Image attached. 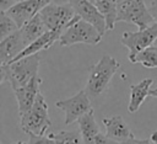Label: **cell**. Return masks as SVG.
Here are the masks:
<instances>
[{
	"instance_id": "8fae6325",
	"label": "cell",
	"mask_w": 157,
	"mask_h": 144,
	"mask_svg": "<svg viewBox=\"0 0 157 144\" xmlns=\"http://www.w3.org/2000/svg\"><path fill=\"white\" fill-rule=\"evenodd\" d=\"M40 85H42V78L39 75H37L28 84H26L25 86L13 91L16 101H17L20 116L25 114L26 112H28L32 108L38 94L40 92V90H39Z\"/></svg>"
},
{
	"instance_id": "d6986e66",
	"label": "cell",
	"mask_w": 157,
	"mask_h": 144,
	"mask_svg": "<svg viewBox=\"0 0 157 144\" xmlns=\"http://www.w3.org/2000/svg\"><path fill=\"white\" fill-rule=\"evenodd\" d=\"M55 144H83L80 130H60L49 134Z\"/></svg>"
},
{
	"instance_id": "1f68e13d",
	"label": "cell",
	"mask_w": 157,
	"mask_h": 144,
	"mask_svg": "<svg viewBox=\"0 0 157 144\" xmlns=\"http://www.w3.org/2000/svg\"><path fill=\"white\" fill-rule=\"evenodd\" d=\"M15 2H20V1H25V0H13Z\"/></svg>"
},
{
	"instance_id": "7402d4cb",
	"label": "cell",
	"mask_w": 157,
	"mask_h": 144,
	"mask_svg": "<svg viewBox=\"0 0 157 144\" xmlns=\"http://www.w3.org/2000/svg\"><path fill=\"white\" fill-rule=\"evenodd\" d=\"M29 140L27 144H55L54 139L48 134L45 135H34V134H29Z\"/></svg>"
},
{
	"instance_id": "5bb4252c",
	"label": "cell",
	"mask_w": 157,
	"mask_h": 144,
	"mask_svg": "<svg viewBox=\"0 0 157 144\" xmlns=\"http://www.w3.org/2000/svg\"><path fill=\"white\" fill-rule=\"evenodd\" d=\"M152 84H153V80L151 78H146V79H142L137 84L130 85V101L128 105V111L130 113L139 111L140 106L144 103L146 97L150 95Z\"/></svg>"
},
{
	"instance_id": "e0dca14e",
	"label": "cell",
	"mask_w": 157,
	"mask_h": 144,
	"mask_svg": "<svg viewBox=\"0 0 157 144\" xmlns=\"http://www.w3.org/2000/svg\"><path fill=\"white\" fill-rule=\"evenodd\" d=\"M47 31L48 30L45 25L43 23L39 14H37L29 22H27L23 27L20 28V32H21V36H22V39L26 47L29 46L36 39H38L40 36H43Z\"/></svg>"
},
{
	"instance_id": "30bf717a",
	"label": "cell",
	"mask_w": 157,
	"mask_h": 144,
	"mask_svg": "<svg viewBox=\"0 0 157 144\" xmlns=\"http://www.w3.org/2000/svg\"><path fill=\"white\" fill-rule=\"evenodd\" d=\"M45 6L43 0H25L16 2L11 6L6 12L15 21L18 28L23 27L27 22H29L39 11Z\"/></svg>"
},
{
	"instance_id": "3957f363",
	"label": "cell",
	"mask_w": 157,
	"mask_h": 144,
	"mask_svg": "<svg viewBox=\"0 0 157 144\" xmlns=\"http://www.w3.org/2000/svg\"><path fill=\"white\" fill-rule=\"evenodd\" d=\"M39 16L48 31L56 32L60 36L67 27H70L75 21L80 18L70 4H48L39 11Z\"/></svg>"
},
{
	"instance_id": "f546056e",
	"label": "cell",
	"mask_w": 157,
	"mask_h": 144,
	"mask_svg": "<svg viewBox=\"0 0 157 144\" xmlns=\"http://www.w3.org/2000/svg\"><path fill=\"white\" fill-rule=\"evenodd\" d=\"M150 139H151V140H152L155 144H157V130H156V132H155V133L151 135V138H150Z\"/></svg>"
},
{
	"instance_id": "603a6c76",
	"label": "cell",
	"mask_w": 157,
	"mask_h": 144,
	"mask_svg": "<svg viewBox=\"0 0 157 144\" xmlns=\"http://www.w3.org/2000/svg\"><path fill=\"white\" fill-rule=\"evenodd\" d=\"M94 144H120L115 140H113L112 138H109L107 134H103V133H98L96 139H94Z\"/></svg>"
},
{
	"instance_id": "8992f818",
	"label": "cell",
	"mask_w": 157,
	"mask_h": 144,
	"mask_svg": "<svg viewBox=\"0 0 157 144\" xmlns=\"http://www.w3.org/2000/svg\"><path fill=\"white\" fill-rule=\"evenodd\" d=\"M120 21L134 23L139 30H145L156 23L144 0H124L118 2L117 22Z\"/></svg>"
},
{
	"instance_id": "f1b7e54d",
	"label": "cell",
	"mask_w": 157,
	"mask_h": 144,
	"mask_svg": "<svg viewBox=\"0 0 157 144\" xmlns=\"http://www.w3.org/2000/svg\"><path fill=\"white\" fill-rule=\"evenodd\" d=\"M148 96L157 97V87H156V89H151V90H150V95H148Z\"/></svg>"
},
{
	"instance_id": "4316f807",
	"label": "cell",
	"mask_w": 157,
	"mask_h": 144,
	"mask_svg": "<svg viewBox=\"0 0 157 144\" xmlns=\"http://www.w3.org/2000/svg\"><path fill=\"white\" fill-rule=\"evenodd\" d=\"M7 80V74H6V64L0 63V84Z\"/></svg>"
},
{
	"instance_id": "9a60e30c",
	"label": "cell",
	"mask_w": 157,
	"mask_h": 144,
	"mask_svg": "<svg viewBox=\"0 0 157 144\" xmlns=\"http://www.w3.org/2000/svg\"><path fill=\"white\" fill-rule=\"evenodd\" d=\"M60 38V34L56 33V32H53V31H47L43 36H40L38 39H36L34 42H32L29 46H27L11 63L21 59V58H25V57H29V55H33V54H37L38 52L40 50H44V49H48L50 48L56 41H59Z\"/></svg>"
},
{
	"instance_id": "7a4b0ae2",
	"label": "cell",
	"mask_w": 157,
	"mask_h": 144,
	"mask_svg": "<svg viewBox=\"0 0 157 144\" xmlns=\"http://www.w3.org/2000/svg\"><path fill=\"white\" fill-rule=\"evenodd\" d=\"M50 126L52 121L49 118V107L43 94L39 92L32 108L20 116V127L28 135H45Z\"/></svg>"
},
{
	"instance_id": "83f0119b",
	"label": "cell",
	"mask_w": 157,
	"mask_h": 144,
	"mask_svg": "<svg viewBox=\"0 0 157 144\" xmlns=\"http://www.w3.org/2000/svg\"><path fill=\"white\" fill-rule=\"evenodd\" d=\"M45 5L48 4H56V5H66L70 2V0H43Z\"/></svg>"
},
{
	"instance_id": "ac0fdd59",
	"label": "cell",
	"mask_w": 157,
	"mask_h": 144,
	"mask_svg": "<svg viewBox=\"0 0 157 144\" xmlns=\"http://www.w3.org/2000/svg\"><path fill=\"white\" fill-rule=\"evenodd\" d=\"M94 5L105 20L107 31H112L117 23L118 2L115 0H94Z\"/></svg>"
},
{
	"instance_id": "836d02e7",
	"label": "cell",
	"mask_w": 157,
	"mask_h": 144,
	"mask_svg": "<svg viewBox=\"0 0 157 144\" xmlns=\"http://www.w3.org/2000/svg\"><path fill=\"white\" fill-rule=\"evenodd\" d=\"M88 1H91V2H93V4H94V0H88Z\"/></svg>"
},
{
	"instance_id": "484cf974",
	"label": "cell",
	"mask_w": 157,
	"mask_h": 144,
	"mask_svg": "<svg viewBox=\"0 0 157 144\" xmlns=\"http://www.w3.org/2000/svg\"><path fill=\"white\" fill-rule=\"evenodd\" d=\"M148 10H150L151 15L153 16L155 21L157 22V0H153V1H151L150 6H148Z\"/></svg>"
},
{
	"instance_id": "cb8c5ba5",
	"label": "cell",
	"mask_w": 157,
	"mask_h": 144,
	"mask_svg": "<svg viewBox=\"0 0 157 144\" xmlns=\"http://www.w3.org/2000/svg\"><path fill=\"white\" fill-rule=\"evenodd\" d=\"M120 144H155V143L151 139H136L135 137H132V138H130V139H128Z\"/></svg>"
},
{
	"instance_id": "4fadbf2b",
	"label": "cell",
	"mask_w": 157,
	"mask_h": 144,
	"mask_svg": "<svg viewBox=\"0 0 157 144\" xmlns=\"http://www.w3.org/2000/svg\"><path fill=\"white\" fill-rule=\"evenodd\" d=\"M26 48L20 30L0 42V63L10 64Z\"/></svg>"
},
{
	"instance_id": "ffe728a7",
	"label": "cell",
	"mask_w": 157,
	"mask_h": 144,
	"mask_svg": "<svg viewBox=\"0 0 157 144\" xmlns=\"http://www.w3.org/2000/svg\"><path fill=\"white\" fill-rule=\"evenodd\" d=\"M140 63L142 64L145 68H157V47L156 46H151L144 50H141L136 58L134 64Z\"/></svg>"
},
{
	"instance_id": "4dcf8cb0",
	"label": "cell",
	"mask_w": 157,
	"mask_h": 144,
	"mask_svg": "<svg viewBox=\"0 0 157 144\" xmlns=\"http://www.w3.org/2000/svg\"><path fill=\"white\" fill-rule=\"evenodd\" d=\"M12 144H27L26 142H22V140H18V142H15V143H12Z\"/></svg>"
},
{
	"instance_id": "52a82bcc",
	"label": "cell",
	"mask_w": 157,
	"mask_h": 144,
	"mask_svg": "<svg viewBox=\"0 0 157 144\" xmlns=\"http://www.w3.org/2000/svg\"><path fill=\"white\" fill-rule=\"evenodd\" d=\"M156 41H157V22L145 30H139L136 32L126 31L123 33L120 39L121 44L129 49L128 58L131 63L135 62L136 55L141 50L151 47Z\"/></svg>"
},
{
	"instance_id": "9c48e42d",
	"label": "cell",
	"mask_w": 157,
	"mask_h": 144,
	"mask_svg": "<svg viewBox=\"0 0 157 144\" xmlns=\"http://www.w3.org/2000/svg\"><path fill=\"white\" fill-rule=\"evenodd\" d=\"M69 4L81 20L91 23L93 27L98 30V32L102 36H104V33L107 32L105 20L93 2L88 0H70Z\"/></svg>"
},
{
	"instance_id": "2e32d148",
	"label": "cell",
	"mask_w": 157,
	"mask_h": 144,
	"mask_svg": "<svg viewBox=\"0 0 157 144\" xmlns=\"http://www.w3.org/2000/svg\"><path fill=\"white\" fill-rule=\"evenodd\" d=\"M78 123V130L81 133L83 144H94V139L97 134L99 133V127L94 118V112L91 110L86 114H83L77 121Z\"/></svg>"
},
{
	"instance_id": "d6a6232c",
	"label": "cell",
	"mask_w": 157,
	"mask_h": 144,
	"mask_svg": "<svg viewBox=\"0 0 157 144\" xmlns=\"http://www.w3.org/2000/svg\"><path fill=\"white\" fill-rule=\"evenodd\" d=\"M117 2H121V1H124V0H115Z\"/></svg>"
},
{
	"instance_id": "44dd1931",
	"label": "cell",
	"mask_w": 157,
	"mask_h": 144,
	"mask_svg": "<svg viewBox=\"0 0 157 144\" xmlns=\"http://www.w3.org/2000/svg\"><path fill=\"white\" fill-rule=\"evenodd\" d=\"M20 28L15 23V21L7 15V12H0V42L13 34Z\"/></svg>"
},
{
	"instance_id": "277c9868",
	"label": "cell",
	"mask_w": 157,
	"mask_h": 144,
	"mask_svg": "<svg viewBox=\"0 0 157 144\" xmlns=\"http://www.w3.org/2000/svg\"><path fill=\"white\" fill-rule=\"evenodd\" d=\"M40 58L37 54L21 58L13 63L6 64L7 81L10 82L12 90H17L26 84H28L34 76L38 75Z\"/></svg>"
},
{
	"instance_id": "7c38bea8",
	"label": "cell",
	"mask_w": 157,
	"mask_h": 144,
	"mask_svg": "<svg viewBox=\"0 0 157 144\" xmlns=\"http://www.w3.org/2000/svg\"><path fill=\"white\" fill-rule=\"evenodd\" d=\"M102 123L105 128V134L118 143H123L134 137L132 132L121 116L117 114L112 117H104L102 119Z\"/></svg>"
},
{
	"instance_id": "5b68a950",
	"label": "cell",
	"mask_w": 157,
	"mask_h": 144,
	"mask_svg": "<svg viewBox=\"0 0 157 144\" xmlns=\"http://www.w3.org/2000/svg\"><path fill=\"white\" fill-rule=\"evenodd\" d=\"M102 34L91 23L78 18L70 27H67L59 38V44L61 47H70L74 44H90L96 46L102 41Z\"/></svg>"
},
{
	"instance_id": "d4e9b609",
	"label": "cell",
	"mask_w": 157,
	"mask_h": 144,
	"mask_svg": "<svg viewBox=\"0 0 157 144\" xmlns=\"http://www.w3.org/2000/svg\"><path fill=\"white\" fill-rule=\"evenodd\" d=\"M16 2L13 0H0V12H6L11 6H13Z\"/></svg>"
},
{
	"instance_id": "ba28073f",
	"label": "cell",
	"mask_w": 157,
	"mask_h": 144,
	"mask_svg": "<svg viewBox=\"0 0 157 144\" xmlns=\"http://www.w3.org/2000/svg\"><path fill=\"white\" fill-rule=\"evenodd\" d=\"M55 107L65 113V119H64L65 124H71L74 122H77L78 118H81L83 114L93 110L91 105V98L86 94L85 89L80 90L77 94H75L69 98L56 101Z\"/></svg>"
},
{
	"instance_id": "6da1fadb",
	"label": "cell",
	"mask_w": 157,
	"mask_h": 144,
	"mask_svg": "<svg viewBox=\"0 0 157 144\" xmlns=\"http://www.w3.org/2000/svg\"><path fill=\"white\" fill-rule=\"evenodd\" d=\"M119 66L120 64L114 57L105 54L90 69L85 91L91 100L97 98L108 89Z\"/></svg>"
}]
</instances>
